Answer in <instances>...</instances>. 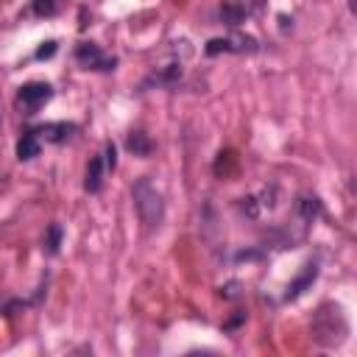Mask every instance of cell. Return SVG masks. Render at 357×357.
Masks as SVG:
<instances>
[{
  "instance_id": "obj_1",
  "label": "cell",
  "mask_w": 357,
  "mask_h": 357,
  "mask_svg": "<svg viewBox=\"0 0 357 357\" xmlns=\"http://www.w3.org/2000/svg\"><path fill=\"white\" fill-rule=\"evenodd\" d=\"M131 198H134V209L139 215V220L148 229H156L165 220V201L162 192L148 181V178H137L131 187Z\"/></svg>"
},
{
  "instance_id": "obj_2",
  "label": "cell",
  "mask_w": 357,
  "mask_h": 357,
  "mask_svg": "<svg viewBox=\"0 0 357 357\" xmlns=\"http://www.w3.org/2000/svg\"><path fill=\"white\" fill-rule=\"evenodd\" d=\"M346 335V321L337 307H321L312 324V337L324 346H337Z\"/></svg>"
},
{
  "instance_id": "obj_3",
  "label": "cell",
  "mask_w": 357,
  "mask_h": 357,
  "mask_svg": "<svg viewBox=\"0 0 357 357\" xmlns=\"http://www.w3.org/2000/svg\"><path fill=\"white\" fill-rule=\"evenodd\" d=\"M75 59H78L86 70H114V64H117V59L103 56V50H100L95 42H81V45L75 47Z\"/></svg>"
},
{
  "instance_id": "obj_4",
  "label": "cell",
  "mask_w": 357,
  "mask_h": 357,
  "mask_svg": "<svg viewBox=\"0 0 357 357\" xmlns=\"http://www.w3.org/2000/svg\"><path fill=\"white\" fill-rule=\"evenodd\" d=\"M50 95H53V89L45 81H31V84L20 86V103H22V109H28V114L36 112L39 106H45L50 100Z\"/></svg>"
},
{
  "instance_id": "obj_5",
  "label": "cell",
  "mask_w": 357,
  "mask_h": 357,
  "mask_svg": "<svg viewBox=\"0 0 357 357\" xmlns=\"http://www.w3.org/2000/svg\"><path fill=\"white\" fill-rule=\"evenodd\" d=\"M204 50H206V56H218V53H243V50H257V39H251V36H226V39H209Z\"/></svg>"
},
{
  "instance_id": "obj_6",
  "label": "cell",
  "mask_w": 357,
  "mask_h": 357,
  "mask_svg": "<svg viewBox=\"0 0 357 357\" xmlns=\"http://www.w3.org/2000/svg\"><path fill=\"white\" fill-rule=\"evenodd\" d=\"M315 276H318V265L315 262H307L304 265V271L296 276V282H290V287H287V293H284V298L290 301V298H298L312 282H315Z\"/></svg>"
},
{
  "instance_id": "obj_7",
  "label": "cell",
  "mask_w": 357,
  "mask_h": 357,
  "mask_svg": "<svg viewBox=\"0 0 357 357\" xmlns=\"http://www.w3.org/2000/svg\"><path fill=\"white\" fill-rule=\"evenodd\" d=\"M103 170H106V165H103L100 156L89 159V165H86V178H84L86 192H98V190H100V184H103Z\"/></svg>"
},
{
  "instance_id": "obj_8",
  "label": "cell",
  "mask_w": 357,
  "mask_h": 357,
  "mask_svg": "<svg viewBox=\"0 0 357 357\" xmlns=\"http://www.w3.org/2000/svg\"><path fill=\"white\" fill-rule=\"evenodd\" d=\"M296 212H298V218H301L304 223H312V220L321 215V201H318L315 195H298Z\"/></svg>"
},
{
  "instance_id": "obj_9",
  "label": "cell",
  "mask_w": 357,
  "mask_h": 357,
  "mask_svg": "<svg viewBox=\"0 0 357 357\" xmlns=\"http://www.w3.org/2000/svg\"><path fill=\"white\" fill-rule=\"evenodd\" d=\"M70 131H73L70 123H45V126L36 128L33 134H39V137H45V139H50V142H64V139L70 137Z\"/></svg>"
},
{
  "instance_id": "obj_10",
  "label": "cell",
  "mask_w": 357,
  "mask_h": 357,
  "mask_svg": "<svg viewBox=\"0 0 357 357\" xmlns=\"http://www.w3.org/2000/svg\"><path fill=\"white\" fill-rule=\"evenodd\" d=\"M33 156H39V137L33 131H28L17 142V159L25 162V159H33Z\"/></svg>"
},
{
  "instance_id": "obj_11",
  "label": "cell",
  "mask_w": 357,
  "mask_h": 357,
  "mask_svg": "<svg viewBox=\"0 0 357 357\" xmlns=\"http://www.w3.org/2000/svg\"><path fill=\"white\" fill-rule=\"evenodd\" d=\"M126 148H128L134 156H142V159L153 151V145H151L148 134H142V131H131V134H128V139H126Z\"/></svg>"
},
{
  "instance_id": "obj_12",
  "label": "cell",
  "mask_w": 357,
  "mask_h": 357,
  "mask_svg": "<svg viewBox=\"0 0 357 357\" xmlns=\"http://www.w3.org/2000/svg\"><path fill=\"white\" fill-rule=\"evenodd\" d=\"M59 245H61V226L59 223H50L47 226V237H45V248H47V254H56Z\"/></svg>"
},
{
  "instance_id": "obj_13",
  "label": "cell",
  "mask_w": 357,
  "mask_h": 357,
  "mask_svg": "<svg viewBox=\"0 0 357 357\" xmlns=\"http://www.w3.org/2000/svg\"><path fill=\"white\" fill-rule=\"evenodd\" d=\"M33 14H36V17H50V14H56V0H33Z\"/></svg>"
},
{
  "instance_id": "obj_14",
  "label": "cell",
  "mask_w": 357,
  "mask_h": 357,
  "mask_svg": "<svg viewBox=\"0 0 357 357\" xmlns=\"http://www.w3.org/2000/svg\"><path fill=\"white\" fill-rule=\"evenodd\" d=\"M103 165H106V170H114V167H117V151H114V145H112V142H106Z\"/></svg>"
},
{
  "instance_id": "obj_15",
  "label": "cell",
  "mask_w": 357,
  "mask_h": 357,
  "mask_svg": "<svg viewBox=\"0 0 357 357\" xmlns=\"http://www.w3.org/2000/svg\"><path fill=\"white\" fill-rule=\"evenodd\" d=\"M56 53V42L50 39V42H42V47L36 50V59H50Z\"/></svg>"
}]
</instances>
